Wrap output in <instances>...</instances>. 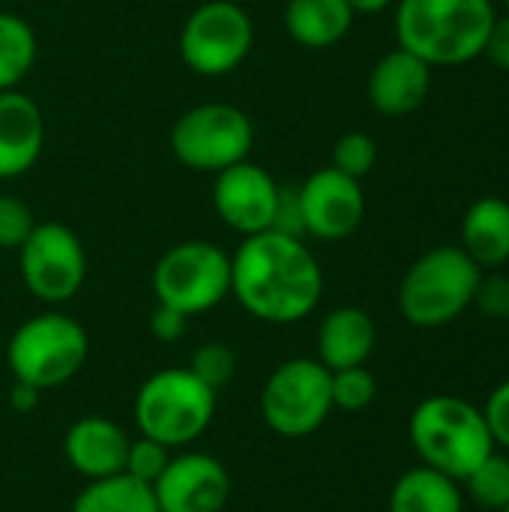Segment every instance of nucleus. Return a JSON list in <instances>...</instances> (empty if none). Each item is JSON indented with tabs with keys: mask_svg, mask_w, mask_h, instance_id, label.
Listing matches in <instances>:
<instances>
[{
	"mask_svg": "<svg viewBox=\"0 0 509 512\" xmlns=\"http://www.w3.org/2000/svg\"><path fill=\"white\" fill-rule=\"evenodd\" d=\"M324 273L300 237L261 231L231 255V297L264 324H297L315 312Z\"/></svg>",
	"mask_w": 509,
	"mask_h": 512,
	"instance_id": "nucleus-1",
	"label": "nucleus"
},
{
	"mask_svg": "<svg viewBox=\"0 0 509 512\" xmlns=\"http://www.w3.org/2000/svg\"><path fill=\"white\" fill-rule=\"evenodd\" d=\"M495 18V0H396L393 6L399 48L432 69L465 66L483 57Z\"/></svg>",
	"mask_w": 509,
	"mask_h": 512,
	"instance_id": "nucleus-2",
	"label": "nucleus"
},
{
	"mask_svg": "<svg viewBox=\"0 0 509 512\" xmlns=\"http://www.w3.org/2000/svg\"><path fill=\"white\" fill-rule=\"evenodd\" d=\"M483 267L462 246L423 252L399 282V312L420 330H438L462 318L477 297Z\"/></svg>",
	"mask_w": 509,
	"mask_h": 512,
	"instance_id": "nucleus-3",
	"label": "nucleus"
},
{
	"mask_svg": "<svg viewBox=\"0 0 509 512\" xmlns=\"http://www.w3.org/2000/svg\"><path fill=\"white\" fill-rule=\"evenodd\" d=\"M408 435L423 465L453 480H465L489 453H495L483 408L459 396L423 399L411 414Z\"/></svg>",
	"mask_w": 509,
	"mask_h": 512,
	"instance_id": "nucleus-4",
	"label": "nucleus"
},
{
	"mask_svg": "<svg viewBox=\"0 0 509 512\" xmlns=\"http://www.w3.org/2000/svg\"><path fill=\"white\" fill-rule=\"evenodd\" d=\"M219 393L198 381L186 366L159 369L141 381L132 417L144 438L165 444L168 450H180L195 444L216 417Z\"/></svg>",
	"mask_w": 509,
	"mask_h": 512,
	"instance_id": "nucleus-5",
	"label": "nucleus"
},
{
	"mask_svg": "<svg viewBox=\"0 0 509 512\" xmlns=\"http://www.w3.org/2000/svg\"><path fill=\"white\" fill-rule=\"evenodd\" d=\"M90 351L87 330L66 312H39L15 327L6 345V363L15 381L42 390L72 381Z\"/></svg>",
	"mask_w": 509,
	"mask_h": 512,
	"instance_id": "nucleus-6",
	"label": "nucleus"
},
{
	"mask_svg": "<svg viewBox=\"0 0 509 512\" xmlns=\"http://www.w3.org/2000/svg\"><path fill=\"white\" fill-rule=\"evenodd\" d=\"M168 141L180 165L201 174H219L249 159L255 147V126L237 105L201 102L174 120Z\"/></svg>",
	"mask_w": 509,
	"mask_h": 512,
	"instance_id": "nucleus-7",
	"label": "nucleus"
},
{
	"mask_svg": "<svg viewBox=\"0 0 509 512\" xmlns=\"http://www.w3.org/2000/svg\"><path fill=\"white\" fill-rule=\"evenodd\" d=\"M153 294L186 318L204 315L231 297V255L210 240L174 243L153 267Z\"/></svg>",
	"mask_w": 509,
	"mask_h": 512,
	"instance_id": "nucleus-8",
	"label": "nucleus"
},
{
	"mask_svg": "<svg viewBox=\"0 0 509 512\" xmlns=\"http://www.w3.org/2000/svg\"><path fill=\"white\" fill-rule=\"evenodd\" d=\"M333 414L330 369L315 357L279 363L261 387V420L282 438H306Z\"/></svg>",
	"mask_w": 509,
	"mask_h": 512,
	"instance_id": "nucleus-9",
	"label": "nucleus"
},
{
	"mask_svg": "<svg viewBox=\"0 0 509 512\" xmlns=\"http://www.w3.org/2000/svg\"><path fill=\"white\" fill-rule=\"evenodd\" d=\"M255 45L252 15L240 0H204L180 27V60L201 78L234 72Z\"/></svg>",
	"mask_w": 509,
	"mask_h": 512,
	"instance_id": "nucleus-10",
	"label": "nucleus"
},
{
	"mask_svg": "<svg viewBox=\"0 0 509 512\" xmlns=\"http://www.w3.org/2000/svg\"><path fill=\"white\" fill-rule=\"evenodd\" d=\"M18 273L24 288L48 303H69L87 279V255L78 234L63 222H36L18 246Z\"/></svg>",
	"mask_w": 509,
	"mask_h": 512,
	"instance_id": "nucleus-11",
	"label": "nucleus"
},
{
	"mask_svg": "<svg viewBox=\"0 0 509 512\" xmlns=\"http://www.w3.org/2000/svg\"><path fill=\"white\" fill-rule=\"evenodd\" d=\"M300 207L306 237L336 243L348 240L366 216V195L360 180L336 171L333 165L312 171L300 186Z\"/></svg>",
	"mask_w": 509,
	"mask_h": 512,
	"instance_id": "nucleus-12",
	"label": "nucleus"
},
{
	"mask_svg": "<svg viewBox=\"0 0 509 512\" xmlns=\"http://www.w3.org/2000/svg\"><path fill=\"white\" fill-rule=\"evenodd\" d=\"M153 495L159 512H222L231 498V474L210 453H171Z\"/></svg>",
	"mask_w": 509,
	"mask_h": 512,
	"instance_id": "nucleus-13",
	"label": "nucleus"
},
{
	"mask_svg": "<svg viewBox=\"0 0 509 512\" xmlns=\"http://www.w3.org/2000/svg\"><path fill=\"white\" fill-rule=\"evenodd\" d=\"M279 183L252 159L213 174V210L240 237L270 231Z\"/></svg>",
	"mask_w": 509,
	"mask_h": 512,
	"instance_id": "nucleus-14",
	"label": "nucleus"
},
{
	"mask_svg": "<svg viewBox=\"0 0 509 512\" xmlns=\"http://www.w3.org/2000/svg\"><path fill=\"white\" fill-rule=\"evenodd\" d=\"M432 90V66L405 48L378 57L369 72V105L384 117L414 114Z\"/></svg>",
	"mask_w": 509,
	"mask_h": 512,
	"instance_id": "nucleus-15",
	"label": "nucleus"
},
{
	"mask_svg": "<svg viewBox=\"0 0 509 512\" xmlns=\"http://www.w3.org/2000/svg\"><path fill=\"white\" fill-rule=\"evenodd\" d=\"M129 435L123 432L120 423L108 417H81L75 420L66 435H63V456L75 474L84 480H102L123 474L126 465V450H129Z\"/></svg>",
	"mask_w": 509,
	"mask_h": 512,
	"instance_id": "nucleus-16",
	"label": "nucleus"
},
{
	"mask_svg": "<svg viewBox=\"0 0 509 512\" xmlns=\"http://www.w3.org/2000/svg\"><path fill=\"white\" fill-rule=\"evenodd\" d=\"M45 147V120L39 105L21 90L0 93V180L27 174Z\"/></svg>",
	"mask_w": 509,
	"mask_h": 512,
	"instance_id": "nucleus-17",
	"label": "nucleus"
},
{
	"mask_svg": "<svg viewBox=\"0 0 509 512\" xmlns=\"http://www.w3.org/2000/svg\"><path fill=\"white\" fill-rule=\"evenodd\" d=\"M378 342L375 321L360 306H336L318 324V360L330 369L366 366Z\"/></svg>",
	"mask_w": 509,
	"mask_h": 512,
	"instance_id": "nucleus-18",
	"label": "nucleus"
},
{
	"mask_svg": "<svg viewBox=\"0 0 509 512\" xmlns=\"http://www.w3.org/2000/svg\"><path fill=\"white\" fill-rule=\"evenodd\" d=\"M459 246L483 267L498 270L509 261V201L498 195L477 198L459 225Z\"/></svg>",
	"mask_w": 509,
	"mask_h": 512,
	"instance_id": "nucleus-19",
	"label": "nucleus"
},
{
	"mask_svg": "<svg viewBox=\"0 0 509 512\" xmlns=\"http://www.w3.org/2000/svg\"><path fill=\"white\" fill-rule=\"evenodd\" d=\"M354 18L345 0H288L282 15L288 36L312 51L339 45L351 33Z\"/></svg>",
	"mask_w": 509,
	"mask_h": 512,
	"instance_id": "nucleus-20",
	"label": "nucleus"
},
{
	"mask_svg": "<svg viewBox=\"0 0 509 512\" xmlns=\"http://www.w3.org/2000/svg\"><path fill=\"white\" fill-rule=\"evenodd\" d=\"M465 501L459 492V480L435 471V468H411L405 471L393 492L390 512H462Z\"/></svg>",
	"mask_w": 509,
	"mask_h": 512,
	"instance_id": "nucleus-21",
	"label": "nucleus"
},
{
	"mask_svg": "<svg viewBox=\"0 0 509 512\" xmlns=\"http://www.w3.org/2000/svg\"><path fill=\"white\" fill-rule=\"evenodd\" d=\"M72 512H159L153 486L114 474L102 480H87V486L75 495Z\"/></svg>",
	"mask_w": 509,
	"mask_h": 512,
	"instance_id": "nucleus-22",
	"label": "nucleus"
},
{
	"mask_svg": "<svg viewBox=\"0 0 509 512\" xmlns=\"http://www.w3.org/2000/svg\"><path fill=\"white\" fill-rule=\"evenodd\" d=\"M36 51L33 27L15 12H0V93L18 90L36 63Z\"/></svg>",
	"mask_w": 509,
	"mask_h": 512,
	"instance_id": "nucleus-23",
	"label": "nucleus"
},
{
	"mask_svg": "<svg viewBox=\"0 0 509 512\" xmlns=\"http://www.w3.org/2000/svg\"><path fill=\"white\" fill-rule=\"evenodd\" d=\"M468 492L483 510H504L509 504V456L489 453L468 477Z\"/></svg>",
	"mask_w": 509,
	"mask_h": 512,
	"instance_id": "nucleus-24",
	"label": "nucleus"
},
{
	"mask_svg": "<svg viewBox=\"0 0 509 512\" xmlns=\"http://www.w3.org/2000/svg\"><path fill=\"white\" fill-rule=\"evenodd\" d=\"M330 393H333V408L339 411H366L375 396H378V381L366 366H351L330 372Z\"/></svg>",
	"mask_w": 509,
	"mask_h": 512,
	"instance_id": "nucleus-25",
	"label": "nucleus"
},
{
	"mask_svg": "<svg viewBox=\"0 0 509 512\" xmlns=\"http://www.w3.org/2000/svg\"><path fill=\"white\" fill-rule=\"evenodd\" d=\"M330 165L336 171L354 177V180H363L378 165V141L369 132H360V129L345 132L333 144V162Z\"/></svg>",
	"mask_w": 509,
	"mask_h": 512,
	"instance_id": "nucleus-26",
	"label": "nucleus"
},
{
	"mask_svg": "<svg viewBox=\"0 0 509 512\" xmlns=\"http://www.w3.org/2000/svg\"><path fill=\"white\" fill-rule=\"evenodd\" d=\"M198 381H204L210 390H222L231 384L237 372V354L225 342H204L192 351L189 366H186Z\"/></svg>",
	"mask_w": 509,
	"mask_h": 512,
	"instance_id": "nucleus-27",
	"label": "nucleus"
},
{
	"mask_svg": "<svg viewBox=\"0 0 509 512\" xmlns=\"http://www.w3.org/2000/svg\"><path fill=\"white\" fill-rule=\"evenodd\" d=\"M171 462V450L153 438H144L138 435L135 441H129V450H126V465H123V474L153 486L159 480V474L165 471V465Z\"/></svg>",
	"mask_w": 509,
	"mask_h": 512,
	"instance_id": "nucleus-28",
	"label": "nucleus"
},
{
	"mask_svg": "<svg viewBox=\"0 0 509 512\" xmlns=\"http://www.w3.org/2000/svg\"><path fill=\"white\" fill-rule=\"evenodd\" d=\"M33 228H36V219L27 201L15 195H0V249L18 252V246L30 237Z\"/></svg>",
	"mask_w": 509,
	"mask_h": 512,
	"instance_id": "nucleus-29",
	"label": "nucleus"
},
{
	"mask_svg": "<svg viewBox=\"0 0 509 512\" xmlns=\"http://www.w3.org/2000/svg\"><path fill=\"white\" fill-rule=\"evenodd\" d=\"M474 306L492 318V321H509V276L507 273H483Z\"/></svg>",
	"mask_w": 509,
	"mask_h": 512,
	"instance_id": "nucleus-30",
	"label": "nucleus"
},
{
	"mask_svg": "<svg viewBox=\"0 0 509 512\" xmlns=\"http://www.w3.org/2000/svg\"><path fill=\"white\" fill-rule=\"evenodd\" d=\"M270 231L285 234V237H306V225H303V207H300V189L297 186H282L279 183V195H276V210H273V225Z\"/></svg>",
	"mask_w": 509,
	"mask_h": 512,
	"instance_id": "nucleus-31",
	"label": "nucleus"
},
{
	"mask_svg": "<svg viewBox=\"0 0 509 512\" xmlns=\"http://www.w3.org/2000/svg\"><path fill=\"white\" fill-rule=\"evenodd\" d=\"M483 417L489 423V432L495 438V447L501 444L504 450H509V381H504L501 387H495L483 405Z\"/></svg>",
	"mask_w": 509,
	"mask_h": 512,
	"instance_id": "nucleus-32",
	"label": "nucleus"
},
{
	"mask_svg": "<svg viewBox=\"0 0 509 512\" xmlns=\"http://www.w3.org/2000/svg\"><path fill=\"white\" fill-rule=\"evenodd\" d=\"M186 327H189V318H186L183 312L156 303V309H153V315H150V333H153L159 342H165V345L180 342V339L186 336Z\"/></svg>",
	"mask_w": 509,
	"mask_h": 512,
	"instance_id": "nucleus-33",
	"label": "nucleus"
},
{
	"mask_svg": "<svg viewBox=\"0 0 509 512\" xmlns=\"http://www.w3.org/2000/svg\"><path fill=\"white\" fill-rule=\"evenodd\" d=\"M483 57H486L492 66H498V69L509 72V15L507 12L495 18L492 33H489V39H486V48H483Z\"/></svg>",
	"mask_w": 509,
	"mask_h": 512,
	"instance_id": "nucleus-34",
	"label": "nucleus"
},
{
	"mask_svg": "<svg viewBox=\"0 0 509 512\" xmlns=\"http://www.w3.org/2000/svg\"><path fill=\"white\" fill-rule=\"evenodd\" d=\"M9 405H12L15 411L27 414V411H33V408L39 405V390L30 387V384L15 381V387H12V393H9Z\"/></svg>",
	"mask_w": 509,
	"mask_h": 512,
	"instance_id": "nucleus-35",
	"label": "nucleus"
},
{
	"mask_svg": "<svg viewBox=\"0 0 509 512\" xmlns=\"http://www.w3.org/2000/svg\"><path fill=\"white\" fill-rule=\"evenodd\" d=\"M354 15H381L396 6V0H345Z\"/></svg>",
	"mask_w": 509,
	"mask_h": 512,
	"instance_id": "nucleus-36",
	"label": "nucleus"
},
{
	"mask_svg": "<svg viewBox=\"0 0 509 512\" xmlns=\"http://www.w3.org/2000/svg\"><path fill=\"white\" fill-rule=\"evenodd\" d=\"M504 9H507V15H509V0H504Z\"/></svg>",
	"mask_w": 509,
	"mask_h": 512,
	"instance_id": "nucleus-37",
	"label": "nucleus"
},
{
	"mask_svg": "<svg viewBox=\"0 0 509 512\" xmlns=\"http://www.w3.org/2000/svg\"><path fill=\"white\" fill-rule=\"evenodd\" d=\"M240 3H255V0H240Z\"/></svg>",
	"mask_w": 509,
	"mask_h": 512,
	"instance_id": "nucleus-38",
	"label": "nucleus"
},
{
	"mask_svg": "<svg viewBox=\"0 0 509 512\" xmlns=\"http://www.w3.org/2000/svg\"><path fill=\"white\" fill-rule=\"evenodd\" d=\"M501 512H509V504H507V507H504V510H501Z\"/></svg>",
	"mask_w": 509,
	"mask_h": 512,
	"instance_id": "nucleus-39",
	"label": "nucleus"
}]
</instances>
